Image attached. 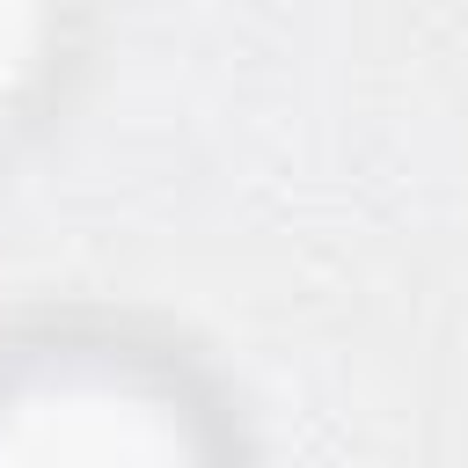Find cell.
Returning a JSON list of instances; mask_svg holds the SVG:
<instances>
[{"instance_id":"cell-1","label":"cell","mask_w":468,"mask_h":468,"mask_svg":"<svg viewBox=\"0 0 468 468\" xmlns=\"http://www.w3.org/2000/svg\"><path fill=\"white\" fill-rule=\"evenodd\" d=\"M0 468H234L205 388L102 329L0 344Z\"/></svg>"},{"instance_id":"cell-2","label":"cell","mask_w":468,"mask_h":468,"mask_svg":"<svg viewBox=\"0 0 468 468\" xmlns=\"http://www.w3.org/2000/svg\"><path fill=\"white\" fill-rule=\"evenodd\" d=\"M51 51H58V22L44 7H0V124L29 110V95L51 73Z\"/></svg>"}]
</instances>
